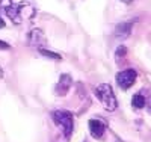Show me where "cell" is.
<instances>
[{
  "label": "cell",
  "mask_w": 151,
  "mask_h": 142,
  "mask_svg": "<svg viewBox=\"0 0 151 142\" xmlns=\"http://www.w3.org/2000/svg\"><path fill=\"white\" fill-rule=\"evenodd\" d=\"M35 12H36L35 8H33L29 2H23V3L18 5V15H20L21 23H23V21H27V20H30V18H33Z\"/></svg>",
  "instance_id": "cell-4"
},
{
  "label": "cell",
  "mask_w": 151,
  "mask_h": 142,
  "mask_svg": "<svg viewBox=\"0 0 151 142\" xmlns=\"http://www.w3.org/2000/svg\"><path fill=\"white\" fill-rule=\"evenodd\" d=\"M71 77L68 74H62L60 76V79H59V86H58V92H60V95H64L67 94V91L70 89L71 86Z\"/></svg>",
  "instance_id": "cell-6"
},
{
  "label": "cell",
  "mask_w": 151,
  "mask_h": 142,
  "mask_svg": "<svg viewBox=\"0 0 151 142\" xmlns=\"http://www.w3.org/2000/svg\"><path fill=\"white\" fill-rule=\"evenodd\" d=\"M136 76H137V73H136L134 70H132V68L124 70V71H119V73L116 74V83H118V86H119L121 89H129V88L134 83Z\"/></svg>",
  "instance_id": "cell-3"
},
{
  "label": "cell",
  "mask_w": 151,
  "mask_h": 142,
  "mask_svg": "<svg viewBox=\"0 0 151 142\" xmlns=\"http://www.w3.org/2000/svg\"><path fill=\"white\" fill-rule=\"evenodd\" d=\"M122 2H124V3H132L133 0H122Z\"/></svg>",
  "instance_id": "cell-16"
},
{
  "label": "cell",
  "mask_w": 151,
  "mask_h": 142,
  "mask_svg": "<svg viewBox=\"0 0 151 142\" xmlns=\"http://www.w3.org/2000/svg\"><path fill=\"white\" fill-rule=\"evenodd\" d=\"M9 5H12V0H0V6H2L3 9L8 8Z\"/></svg>",
  "instance_id": "cell-12"
},
{
  "label": "cell",
  "mask_w": 151,
  "mask_h": 142,
  "mask_svg": "<svg viewBox=\"0 0 151 142\" xmlns=\"http://www.w3.org/2000/svg\"><path fill=\"white\" fill-rule=\"evenodd\" d=\"M132 105H133L134 109H142L145 106V97L141 95V94H136L132 100Z\"/></svg>",
  "instance_id": "cell-10"
},
{
  "label": "cell",
  "mask_w": 151,
  "mask_h": 142,
  "mask_svg": "<svg viewBox=\"0 0 151 142\" xmlns=\"http://www.w3.org/2000/svg\"><path fill=\"white\" fill-rule=\"evenodd\" d=\"M104 130H106V125H104L103 121H100V120H91L89 121V132L94 138L100 139L103 136Z\"/></svg>",
  "instance_id": "cell-5"
},
{
  "label": "cell",
  "mask_w": 151,
  "mask_h": 142,
  "mask_svg": "<svg viewBox=\"0 0 151 142\" xmlns=\"http://www.w3.org/2000/svg\"><path fill=\"white\" fill-rule=\"evenodd\" d=\"M130 32H132V23H121L115 29V35L118 38H127L130 36Z\"/></svg>",
  "instance_id": "cell-8"
},
{
  "label": "cell",
  "mask_w": 151,
  "mask_h": 142,
  "mask_svg": "<svg viewBox=\"0 0 151 142\" xmlns=\"http://www.w3.org/2000/svg\"><path fill=\"white\" fill-rule=\"evenodd\" d=\"M95 95L98 97V100H100V101H101V105L104 106V109H106V110L113 112V110L116 109L118 103H116L115 94H113L110 85L103 83V85L97 86V88H95Z\"/></svg>",
  "instance_id": "cell-1"
},
{
  "label": "cell",
  "mask_w": 151,
  "mask_h": 142,
  "mask_svg": "<svg viewBox=\"0 0 151 142\" xmlns=\"http://www.w3.org/2000/svg\"><path fill=\"white\" fill-rule=\"evenodd\" d=\"M5 27V21H3V18H0V29H3Z\"/></svg>",
  "instance_id": "cell-15"
},
{
  "label": "cell",
  "mask_w": 151,
  "mask_h": 142,
  "mask_svg": "<svg viewBox=\"0 0 151 142\" xmlns=\"http://www.w3.org/2000/svg\"><path fill=\"white\" fill-rule=\"evenodd\" d=\"M125 47H118V50H116V58H119V56H124L125 55Z\"/></svg>",
  "instance_id": "cell-13"
},
{
  "label": "cell",
  "mask_w": 151,
  "mask_h": 142,
  "mask_svg": "<svg viewBox=\"0 0 151 142\" xmlns=\"http://www.w3.org/2000/svg\"><path fill=\"white\" fill-rule=\"evenodd\" d=\"M40 53L45 58H50V59H53V61H62V56L59 53H55V51H50L47 48H40Z\"/></svg>",
  "instance_id": "cell-11"
},
{
  "label": "cell",
  "mask_w": 151,
  "mask_h": 142,
  "mask_svg": "<svg viewBox=\"0 0 151 142\" xmlns=\"http://www.w3.org/2000/svg\"><path fill=\"white\" fill-rule=\"evenodd\" d=\"M6 11V15L12 20V23L15 24H21V20H20V15H18V5H9L8 8H5Z\"/></svg>",
  "instance_id": "cell-7"
},
{
  "label": "cell",
  "mask_w": 151,
  "mask_h": 142,
  "mask_svg": "<svg viewBox=\"0 0 151 142\" xmlns=\"http://www.w3.org/2000/svg\"><path fill=\"white\" fill-rule=\"evenodd\" d=\"M29 41H30L32 44H35V45H40V44L45 43L44 32H42L41 29H35V30H32L30 35H29Z\"/></svg>",
  "instance_id": "cell-9"
},
{
  "label": "cell",
  "mask_w": 151,
  "mask_h": 142,
  "mask_svg": "<svg viewBox=\"0 0 151 142\" xmlns=\"http://www.w3.org/2000/svg\"><path fill=\"white\" fill-rule=\"evenodd\" d=\"M53 120L58 125L64 128V135L68 139L73 133V115L67 110H56L53 113Z\"/></svg>",
  "instance_id": "cell-2"
},
{
  "label": "cell",
  "mask_w": 151,
  "mask_h": 142,
  "mask_svg": "<svg viewBox=\"0 0 151 142\" xmlns=\"http://www.w3.org/2000/svg\"><path fill=\"white\" fill-rule=\"evenodd\" d=\"M11 47H9V44L8 43H5V41H0V50H9Z\"/></svg>",
  "instance_id": "cell-14"
}]
</instances>
